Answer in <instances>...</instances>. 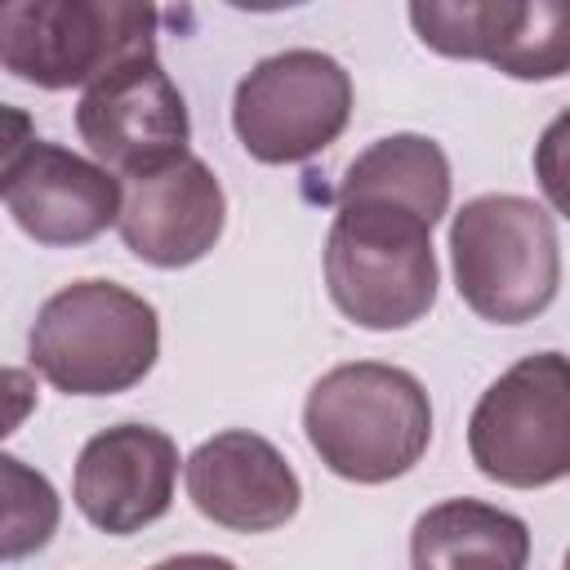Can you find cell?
I'll return each instance as SVG.
<instances>
[{"instance_id":"14","label":"cell","mask_w":570,"mask_h":570,"mask_svg":"<svg viewBox=\"0 0 570 570\" xmlns=\"http://www.w3.org/2000/svg\"><path fill=\"white\" fill-rule=\"evenodd\" d=\"M530 525L481 499H445L410 530V570H525Z\"/></svg>"},{"instance_id":"18","label":"cell","mask_w":570,"mask_h":570,"mask_svg":"<svg viewBox=\"0 0 570 570\" xmlns=\"http://www.w3.org/2000/svg\"><path fill=\"white\" fill-rule=\"evenodd\" d=\"M151 570H236V561H227V557H214V552H183V557L156 561Z\"/></svg>"},{"instance_id":"8","label":"cell","mask_w":570,"mask_h":570,"mask_svg":"<svg viewBox=\"0 0 570 570\" xmlns=\"http://www.w3.org/2000/svg\"><path fill=\"white\" fill-rule=\"evenodd\" d=\"M4 120L9 138L0 151V191L9 218L36 245H85L120 223L125 187L107 165L27 134V116L13 107Z\"/></svg>"},{"instance_id":"1","label":"cell","mask_w":570,"mask_h":570,"mask_svg":"<svg viewBox=\"0 0 570 570\" xmlns=\"http://www.w3.org/2000/svg\"><path fill=\"white\" fill-rule=\"evenodd\" d=\"M303 432L334 476L383 485L423 459L432 441V401L401 365L347 361L312 383Z\"/></svg>"},{"instance_id":"10","label":"cell","mask_w":570,"mask_h":570,"mask_svg":"<svg viewBox=\"0 0 570 570\" xmlns=\"http://www.w3.org/2000/svg\"><path fill=\"white\" fill-rule=\"evenodd\" d=\"M76 129L98 165L120 178H138L191 156L187 102L156 58H134L89 85L76 102Z\"/></svg>"},{"instance_id":"5","label":"cell","mask_w":570,"mask_h":570,"mask_svg":"<svg viewBox=\"0 0 570 570\" xmlns=\"http://www.w3.org/2000/svg\"><path fill=\"white\" fill-rule=\"evenodd\" d=\"M134 58H156L151 4L9 0L0 9V67L36 89H89Z\"/></svg>"},{"instance_id":"19","label":"cell","mask_w":570,"mask_h":570,"mask_svg":"<svg viewBox=\"0 0 570 570\" xmlns=\"http://www.w3.org/2000/svg\"><path fill=\"white\" fill-rule=\"evenodd\" d=\"M561 570H570V548H566V561H561Z\"/></svg>"},{"instance_id":"16","label":"cell","mask_w":570,"mask_h":570,"mask_svg":"<svg viewBox=\"0 0 570 570\" xmlns=\"http://www.w3.org/2000/svg\"><path fill=\"white\" fill-rule=\"evenodd\" d=\"M0 485H4V539L0 557L18 561L27 552H40L58 530V490L45 472L27 468L22 459H0Z\"/></svg>"},{"instance_id":"7","label":"cell","mask_w":570,"mask_h":570,"mask_svg":"<svg viewBox=\"0 0 570 570\" xmlns=\"http://www.w3.org/2000/svg\"><path fill=\"white\" fill-rule=\"evenodd\" d=\"M352 116V76L321 49H281L240 76L232 129L263 165H298L325 151Z\"/></svg>"},{"instance_id":"3","label":"cell","mask_w":570,"mask_h":570,"mask_svg":"<svg viewBox=\"0 0 570 570\" xmlns=\"http://www.w3.org/2000/svg\"><path fill=\"white\" fill-rule=\"evenodd\" d=\"M459 298L494 325H525L561 289V240L543 205L512 191L468 200L450 218Z\"/></svg>"},{"instance_id":"15","label":"cell","mask_w":570,"mask_h":570,"mask_svg":"<svg viewBox=\"0 0 570 570\" xmlns=\"http://www.w3.org/2000/svg\"><path fill=\"white\" fill-rule=\"evenodd\" d=\"M356 200L396 205L436 227L450 209V156L428 134H387L347 165L334 191V205Z\"/></svg>"},{"instance_id":"12","label":"cell","mask_w":570,"mask_h":570,"mask_svg":"<svg viewBox=\"0 0 570 570\" xmlns=\"http://www.w3.org/2000/svg\"><path fill=\"white\" fill-rule=\"evenodd\" d=\"M183 476L196 512L240 534L281 530L285 521H294L303 503L298 472L285 463V454L267 436L249 428H227L200 441L187 454Z\"/></svg>"},{"instance_id":"11","label":"cell","mask_w":570,"mask_h":570,"mask_svg":"<svg viewBox=\"0 0 570 570\" xmlns=\"http://www.w3.org/2000/svg\"><path fill=\"white\" fill-rule=\"evenodd\" d=\"M178 445L151 423H116L85 441L71 476L80 517L107 534H138L174 503Z\"/></svg>"},{"instance_id":"17","label":"cell","mask_w":570,"mask_h":570,"mask_svg":"<svg viewBox=\"0 0 570 570\" xmlns=\"http://www.w3.org/2000/svg\"><path fill=\"white\" fill-rule=\"evenodd\" d=\"M534 178L557 214L570 218V107L548 120V129L534 142Z\"/></svg>"},{"instance_id":"2","label":"cell","mask_w":570,"mask_h":570,"mask_svg":"<svg viewBox=\"0 0 570 570\" xmlns=\"http://www.w3.org/2000/svg\"><path fill=\"white\" fill-rule=\"evenodd\" d=\"M27 356L67 396H116L151 374L160 321L142 294L116 281H71L40 303Z\"/></svg>"},{"instance_id":"13","label":"cell","mask_w":570,"mask_h":570,"mask_svg":"<svg viewBox=\"0 0 570 570\" xmlns=\"http://www.w3.org/2000/svg\"><path fill=\"white\" fill-rule=\"evenodd\" d=\"M227 223V196L214 169L200 156H183L151 174L125 178L120 240L134 258L151 267H191L200 263Z\"/></svg>"},{"instance_id":"4","label":"cell","mask_w":570,"mask_h":570,"mask_svg":"<svg viewBox=\"0 0 570 570\" xmlns=\"http://www.w3.org/2000/svg\"><path fill=\"white\" fill-rule=\"evenodd\" d=\"M432 223L396 205H338L325 236V289L361 330H405L436 303Z\"/></svg>"},{"instance_id":"6","label":"cell","mask_w":570,"mask_h":570,"mask_svg":"<svg viewBox=\"0 0 570 570\" xmlns=\"http://www.w3.org/2000/svg\"><path fill=\"white\" fill-rule=\"evenodd\" d=\"M468 454L481 476L512 490L570 476V356L534 352L503 370L472 405Z\"/></svg>"},{"instance_id":"9","label":"cell","mask_w":570,"mask_h":570,"mask_svg":"<svg viewBox=\"0 0 570 570\" xmlns=\"http://www.w3.org/2000/svg\"><path fill=\"white\" fill-rule=\"evenodd\" d=\"M419 40L445 58H476L512 80L570 71V0H414Z\"/></svg>"}]
</instances>
